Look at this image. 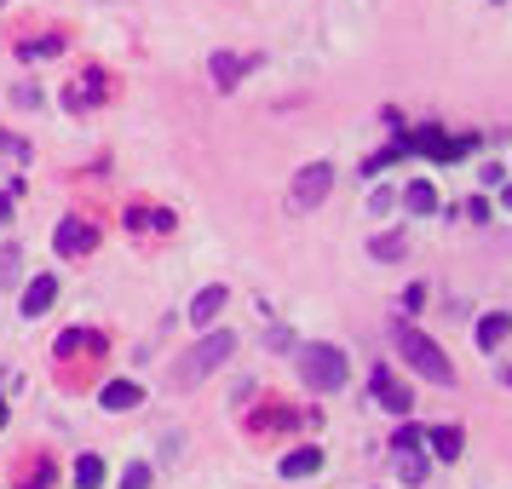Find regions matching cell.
I'll return each instance as SVG.
<instances>
[{
  "mask_svg": "<svg viewBox=\"0 0 512 489\" xmlns=\"http://www.w3.org/2000/svg\"><path fill=\"white\" fill-rule=\"evenodd\" d=\"M225 300H231V288H225V282H208V288H202V294L190 300V323H196V328H208L213 317L225 311Z\"/></svg>",
  "mask_w": 512,
  "mask_h": 489,
  "instance_id": "52a82bcc",
  "label": "cell"
},
{
  "mask_svg": "<svg viewBox=\"0 0 512 489\" xmlns=\"http://www.w3.org/2000/svg\"><path fill=\"white\" fill-rule=\"evenodd\" d=\"M392 346L403 351V357H409V369L426 374L432 386H455V369H449L443 346H438V340H426L415 323H392Z\"/></svg>",
  "mask_w": 512,
  "mask_h": 489,
  "instance_id": "6da1fadb",
  "label": "cell"
},
{
  "mask_svg": "<svg viewBox=\"0 0 512 489\" xmlns=\"http://www.w3.org/2000/svg\"><path fill=\"white\" fill-rule=\"evenodd\" d=\"M369 392H374V403H380V409H392V415H409V409H415V392H409V386H403L386 363H374Z\"/></svg>",
  "mask_w": 512,
  "mask_h": 489,
  "instance_id": "5b68a950",
  "label": "cell"
},
{
  "mask_svg": "<svg viewBox=\"0 0 512 489\" xmlns=\"http://www.w3.org/2000/svg\"><path fill=\"white\" fill-rule=\"evenodd\" d=\"M242 75H248V58H236V52H213V87H219V93H231Z\"/></svg>",
  "mask_w": 512,
  "mask_h": 489,
  "instance_id": "30bf717a",
  "label": "cell"
},
{
  "mask_svg": "<svg viewBox=\"0 0 512 489\" xmlns=\"http://www.w3.org/2000/svg\"><path fill=\"white\" fill-rule=\"evenodd\" d=\"M432 449L438 461H461V426H432Z\"/></svg>",
  "mask_w": 512,
  "mask_h": 489,
  "instance_id": "5bb4252c",
  "label": "cell"
},
{
  "mask_svg": "<svg viewBox=\"0 0 512 489\" xmlns=\"http://www.w3.org/2000/svg\"><path fill=\"white\" fill-rule=\"evenodd\" d=\"M397 478H403V484H426V461H420L415 449H409V455H397Z\"/></svg>",
  "mask_w": 512,
  "mask_h": 489,
  "instance_id": "e0dca14e",
  "label": "cell"
},
{
  "mask_svg": "<svg viewBox=\"0 0 512 489\" xmlns=\"http://www.w3.org/2000/svg\"><path fill=\"white\" fill-rule=\"evenodd\" d=\"M52 248L64 259H81L98 248V225L93 219H58V231H52Z\"/></svg>",
  "mask_w": 512,
  "mask_h": 489,
  "instance_id": "8992f818",
  "label": "cell"
},
{
  "mask_svg": "<svg viewBox=\"0 0 512 489\" xmlns=\"http://www.w3.org/2000/svg\"><path fill=\"white\" fill-rule=\"evenodd\" d=\"M98 403H104V409H116V415H121V409H133V403H139V386H133V380H110Z\"/></svg>",
  "mask_w": 512,
  "mask_h": 489,
  "instance_id": "4fadbf2b",
  "label": "cell"
},
{
  "mask_svg": "<svg viewBox=\"0 0 512 489\" xmlns=\"http://www.w3.org/2000/svg\"><path fill=\"white\" fill-rule=\"evenodd\" d=\"M0 6H6V0H0Z\"/></svg>",
  "mask_w": 512,
  "mask_h": 489,
  "instance_id": "4316f807",
  "label": "cell"
},
{
  "mask_svg": "<svg viewBox=\"0 0 512 489\" xmlns=\"http://www.w3.org/2000/svg\"><path fill=\"white\" fill-rule=\"evenodd\" d=\"M300 380L311 392H334L346 386V351L340 346H305L300 351Z\"/></svg>",
  "mask_w": 512,
  "mask_h": 489,
  "instance_id": "7a4b0ae2",
  "label": "cell"
},
{
  "mask_svg": "<svg viewBox=\"0 0 512 489\" xmlns=\"http://www.w3.org/2000/svg\"><path fill=\"white\" fill-rule=\"evenodd\" d=\"M369 254H374V259H403V254H409V236H403V231L374 236V242H369Z\"/></svg>",
  "mask_w": 512,
  "mask_h": 489,
  "instance_id": "9a60e30c",
  "label": "cell"
},
{
  "mask_svg": "<svg viewBox=\"0 0 512 489\" xmlns=\"http://www.w3.org/2000/svg\"><path fill=\"white\" fill-rule=\"evenodd\" d=\"M507 334H512V317H507V311H489L484 323H478V346L495 351L501 340H507Z\"/></svg>",
  "mask_w": 512,
  "mask_h": 489,
  "instance_id": "8fae6325",
  "label": "cell"
},
{
  "mask_svg": "<svg viewBox=\"0 0 512 489\" xmlns=\"http://www.w3.org/2000/svg\"><path fill=\"white\" fill-rule=\"evenodd\" d=\"M6 225H12V190L0 196V231H6Z\"/></svg>",
  "mask_w": 512,
  "mask_h": 489,
  "instance_id": "cb8c5ba5",
  "label": "cell"
},
{
  "mask_svg": "<svg viewBox=\"0 0 512 489\" xmlns=\"http://www.w3.org/2000/svg\"><path fill=\"white\" fill-rule=\"evenodd\" d=\"M403 208L420 213V219H426V213H438V190L426 185V179H415V185L403 190Z\"/></svg>",
  "mask_w": 512,
  "mask_h": 489,
  "instance_id": "7c38bea8",
  "label": "cell"
},
{
  "mask_svg": "<svg viewBox=\"0 0 512 489\" xmlns=\"http://www.w3.org/2000/svg\"><path fill=\"white\" fill-rule=\"evenodd\" d=\"M0 156H29V144L12 133V127H0Z\"/></svg>",
  "mask_w": 512,
  "mask_h": 489,
  "instance_id": "7402d4cb",
  "label": "cell"
},
{
  "mask_svg": "<svg viewBox=\"0 0 512 489\" xmlns=\"http://www.w3.org/2000/svg\"><path fill=\"white\" fill-rule=\"evenodd\" d=\"M328 185H334V167L328 162L300 167V173H294V190H288V213H311L328 196Z\"/></svg>",
  "mask_w": 512,
  "mask_h": 489,
  "instance_id": "277c9868",
  "label": "cell"
},
{
  "mask_svg": "<svg viewBox=\"0 0 512 489\" xmlns=\"http://www.w3.org/2000/svg\"><path fill=\"white\" fill-rule=\"evenodd\" d=\"M501 202H507V213H512V185H507V190H501Z\"/></svg>",
  "mask_w": 512,
  "mask_h": 489,
  "instance_id": "d4e9b609",
  "label": "cell"
},
{
  "mask_svg": "<svg viewBox=\"0 0 512 489\" xmlns=\"http://www.w3.org/2000/svg\"><path fill=\"white\" fill-rule=\"evenodd\" d=\"M231 351H236V334H225V328H219V334H208V340H196V351L179 363V374H173V380H179V386H190V380H208V374L231 357Z\"/></svg>",
  "mask_w": 512,
  "mask_h": 489,
  "instance_id": "3957f363",
  "label": "cell"
},
{
  "mask_svg": "<svg viewBox=\"0 0 512 489\" xmlns=\"http://www.w3.org/2000/svg\"><path fill=\"white\" fill-rule=\"evenodd\" d=\"M403 305H409V311H415V305H426V288H420V282H409V288H403Z\"/></svg>",
  "mask_w": 512,
  "mask_h": 489,
  "instance_id": "603a6c76",
  "label": "cell"
},
{
  "mask_svg": "<svg viewBox=\"0 0 512 489\" xmlns=\"http://www.w3.org/2000/svg\"><path fill=\"white\" fill-rule=\"evenodd\" d=\"M52 300H58V277L47 271V277H35V282L24 288V317H47Z\"/></svg>",
  "mask_w": 512,
  "mask_h": 489,
  "instance_id": "ba28073f",
  "label": "cell"
},
{
  "mask_svg": "<svg viewBox=\"0 0 512 489\" xmlns=\"http://www.w3.org/2000/svg\"><path fill=\"white\" fill-rule=\"evenodd\" d=\"M121 489H150V466H127V472H121Z\"/></svg>",
  "mask_w": 512,
  "mask_h": 489,
  "instance_id": "44dd1931",
  "label": "cell"
},
{
  "mask_svg": "<svg viewBox=\"0 0 512 489\" xmlns=\"http://www.w3.org/2000/svg\"><path fill=\"white\" fill-rule=\"evenodd\" d=\"M277 472L282 478H317L323 472V449H288L277 461Z\"/></svg>",
  "mask_w": 512,
  "mask_h": 489,
  "instance_id": "9c48e42d",
  "label": "cell"
},
{
  "mask_svg": "<svg viewBox=\"0 0 512 489\" xmlns=\"http://www.w3.org/2000/svg\"><path fill=\"white\" fill-rule=\"evenodd\" d=\"M98 87H104V75H81V87H75V104H93V98H98Z\"/></svg>",
  "mask_w": 512,
  "mask_h": 489,
  "instance_id": "ffe728a7",
  "label": "cell"
},
{
  "mask_svg": "<svg viewBox=\"0 0 512 489\" xmlns=\"http://www.w3.org/2000/svg\"><path fill=\"white\" fill-rule=\"evenodd\" d=\"M24 58H52V52H64V35H47V41H24Z\"/></svg>",
  "mask_w": 512,
  "mask_h": 489,
  "instance_id": "ac0fdd59",
  "label": "cell"
},
{
  "mask_svg": "<svg viewBox=\"0 0 512 489\" xmlns=\"http://www.w3.org/2000/svg\"><path fill=\"white\" fill-rule=\"evenodd\" d=\"M0 432H6V397H0Z\"/></svg>",
  "mask_w": 512,
  "mask_h": 489,
  "instance_id": "484cf974",
  "label": "cell"
},
{
  "mask_svg": "<svg viewBox=\"0 0 512 489\" xmlns=\"http://www.w3.org/2000/svg\"><path fill=\"white\" fill-rule=\"evenodd\" d=\"M104 484V461H98V455H81V461H75V489H98Z\"/></svg>",
  "mask_w": 512,
  "mask_h": 489,
  "instance_id": "2e32d148",
  "label": "cell"
},
{
  "mask_svg": "<svg viewBox=\"0 0 512 489\" xmlns=\"http://www.w3.org/2000/svg\"><path fill=\"white\" fill-rule=\"evenodd\" d=\"M415 443H426V426H403V432L392 438V449H397V455H409Z\"/></svg>",
  "mask_w": 512,
  "mask_h": 489,
  "instance_id": "d6986e66",
  "label": "cell"
}]
</instances>
